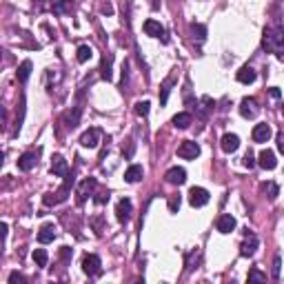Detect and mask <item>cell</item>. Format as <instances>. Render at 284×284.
Returning a JSON list of instances; mask_svg holds the SVG:
<instances>
[{"instance_id":"1","label":"cell","mask_w":284,"mask_h":284,"mask_svg":"<svg viewBox=\"0 0 284 284\" xmlns=\"http://www.w3.org/2000/svg\"><path fill=\"white\" fill-rule=\"evenodd\" d=\"M262 47L267 54H282L284 51V27L282 25L267 27L264 36H262Z\"/></svg>"},{"instance_id":"2","label":"cell","mask_w":284,"mask_h":284,"mask_svg":"<svg viewBox=\"0 0 284 284\" xmlns=\"http://www.w3.org/2000/svg\"><path fill=\"white\" fill-rule=\"evenodd\" d=\"M82 271L87 273L89 278H98L102 273V260L98 258L96 253H87L82 258Z\"/></svg>"},{"instance_id":"3","label":"cell","mask_w":284,"mask_h":284,"mask_svg":"<svg viewBox=\"0 0 284 284\" xmlns=\"http://www.w3.org/2000/svg\"><path fill=\"white\" fill-rule=\"evenodd\" d=\"M260 247V240H258V235L253 233V231H244V240H242V244H240V255L242 258H251V255L258 251Z\"/></svg>"},{"instance_id":"4","label":"cell","mask_w":284,"mask_h":284,"mask_svg":"<svg viewBox=\"0 0 284 284\" xmlns=\"http://www.w3.org/2000/svg\"><path fill=\"white\" fill-rule=\"evenodd\" d=\"M240 116L247 118V120H253V118L260 116V105L255 98H242L240 102Z\"/></svg>"},{"instance_id":"5","label":"cell","mask_w":284,"mask_h":284,"mask_svg":"<svg viewBox=\"0 0 284 284\" xmlns=\"http://www.w3.org/2000/svg\"><path fill=\"white\" fill-rule=\"evenodd\" d=\"M209 191L202 187H191V191H189V205L196 207V209H200V207H205L207 202H209Z\"/></svg>"},{"instance_id":"6","label":"cell","mask_w":284,"mask_h":284,"mask_svg":"<svg viewBox=\"0 0 284 284\" xmlns=\"http://www.w3.org/2000/svg\"><path fill=\"white\" fill-rule=\"evenodd\" d=\"M100 138H102V131L98 129V127H91V129H87L80 136V144L87 146V149H96V146L100 144Z\"/></svg>"},{"instance_id":"7","label":"cell","mask_w":284,"mask_h":284,"mask_svg":"<svg viewBox=\"0 0 284 284\" xmlns=\"http://www.w3.org/2000/svg\"><path fill=\"white\" fill-rule=\"evenodd\" d=\"M144 34L151 36V38H160L162 42H169L167 38V31H164V27L160 25L158 20H153V18H149V20H144Z\"/></svg>"},{"instance_id":"8","label":"cell","mask_w":284,"mask_h":284,"mask_svg":"<svg viewBox=\"0 0 284 284\" xmlns=\"http://www.w3.org/2000/svg\"><path fill=\"white\" fill-rule=\"evenodd\" d=\"M178 155H180L182 160H196L198 155H200V146H198V142L184 140L182 144L178 146Z\"/></svg>"},{"instance_id":"9","label":"cell","mask_w":284,"mask_h":284,"mask_svg":"<svg viewBox=\"0 0 284 284\" xmlns=\"http://www.w3.org/2000/svg\"><path fill=\"white\" fill-rule=\"evenodd\" d=\"M96 187H98L96 178H84L82 182H80V187H78V205H82V202L96 191Z\"/></svg>"},{"instance_id":"10","label":"cell","mask_w":284,"mask_h":284,"mask_svg":"<svg viewBox=\"0 0 284 284\" xmlns=\"http://www.w3.org/2000/svg\"><path fill=\"white\" fill-rule=\"evenodd\" d=\"M215 229L220 231L222 235H229L231 231L235 229V217L231 215V213H222V215L215 220Z\"/></svg>"},{"instance_id":"11","label":"cell","mask_w":284,"mask_h":284,"mask_svg":"<svg viewBox=\"0 0 284 284\" xmlns=\"http://www.w3.org/2000/svg\"><path fill=\"white\" fill-rule=\"evenodd\" d=\"M131 213H134V205H131V200H129V198H122V200L116 205V217L120 222H129Z\"/></svg>"},{"instance_id":"12","label":"cell","mask_w":284,"mask_h":284,"mask_svg":"<svg viewBox=\"0 0 284 284\" xmlns=\"http://www.w3.org/2000/svg\"><path fill=\"white\" fill-rule=\"evenodd\" d=\"M258 164L264 169V171H273V169L278 167V160H276V153H273L271 149H264V151H260V155H258Z\"/></svg>"},{"instance_id":"13","label":"cell","mask_w":284,"mask_h":284,"mask_svg":"<svg viewBox=\"0 0 284 284\" xmlns=\"http://www.w3.org/2000/svg\"><path fill=\"white\" fill-rule=\"evenodd\" d=\"M16 164H18L20 171H31V169L38 164V151H27V153H22Z\"/></svg>"},{"instance_id":"14","label":"cell","mask_w":284,"mask_h":284,"mask_svg":"<svg viewBox=\"0 0 284 284\" xmlns=\"http://www.w3.org/2000/svg\"><path fill=\"white\" fill-rule=\"evenodd\" d=\"M164 180H167L169 184H176V187H180V184L187 182V171H184L182 167H171L167 173H164Z\"/></svg>"},{"instance_id":"15","label":"cell","mask_w":284,"mask_h":284,"mask_svg":"<svg viewBox=\"0 0 284 284\" xmlns=\"http://www.w3.org/2000/svg\"><path fill=\"white\" fill-rule=\"evenodd\" d=\"M51 173L58 176V178H65L69 173V164H67V160H65L63 155L56 153L54 158H51Z\"/></svg>"},{"instance_id":"16","label":"cell","mask_w":284,"mask_h":284,"mask_svg":"<svg viewBox=\"0 0 284 284\" xmlns=\"http://www.w3.org/2000/svg\"><path fill=\"white\" fill-rule=\"evenodd\" d=\"M220 146H222L224 153H233V151H238V146H240V138L235 134H224L222 136Z\"/></svg>"},{"instance_id":"17","label":"cell","mask_w":284,"mask_h":284,"mask_svg":"<svg viewBox=\"0 0 284 284\" xmlns=\"http://www.w3.org/2000/svg\"><path fill=\"white\" fill-rule=\"evenodd\" d=\"M56 226L54 224H42L40 226V231H38V242L40 244H49V242H54L56 240Z\"/></svg>"},{"instance_id":"18","label":"cell","mask_w":284,"mask_h":284,"mask_svg":"<svg viewBox=\"0 0 284 284\" xmlns=\"http://www.w3.org/2000/svg\"><path fill=\"white\" fill-rule=\"evenodd\" d=\"M271 134H273V131H271V127H269V125H255L251 138H253V142H269Z\"/></svg>"},{"instance_id":"19","label":"cell","mask_w":284,"mask_h":284,"mask_svg":"<svg viewBox=\"0 0 284 284\" xmlns=\"http://www.w3.org/2000/svg\"><path fill=\"white\" fill-rule=\"evenodd\" d=\"M142 176H144V169H142L140 164H131L125 171V182L134 184V182H138V180H142Z\"/></svg>"},{"instance_id":"20","label":"cell","mask_w":284,"mask_h":284,"mask_svg":"<svg viewBox=\"0 0 284 284\" xmlns=\"http://www.w3.org/2000/svg\"><path fill=\"white\" fill-rule=\"evenodd\" d=\"M235 78H238V82H242V84H251V82H255V78H258V75H255L253 67L244 65V67L238 71V75H235Z\"/></svg>"},{"instance_id":"21","label":"cell","mask_w":284,"mask_h":284,"mask_svg":"<svg viewBox=\"0 0 284 284\" xmlns=\"http://www.w3.org/2000/svg\"><path fill=\"white\" fill-rule=\"evenodd\" d=\"M31 69H34L31 60H22L20 67H18V71H16L18 82H27V80H29V75H31Z\"/></svg>"},{"instance_id":"22","label":"cell","mask_w":284,"mask_h":284,"mask_svg":"<svg viewBox=\"0 0 284 284\" xmlns=\"http://www.w3.org/2000/svg\"><path fill=\"white\" fill-rule=\"evenodd\" d=\"M173 82H176V75H169V78L162 82V87H160V105H167V100H169V91H171Z\"/></svg>"},{"instance_id":"23","label":"cell","mask_w":284,"mask_h":284,"mask_svg":"<svg viewBox=\"0 0 284 284\" xmlns=\"http://www.w3.org/2000/svg\"><path fill=\"white\" fill-rule=\"evenodd\" d=\"M171 122H173V127H178V129H187V127L193 122V118H191V113L182 111V113H176Z\"/></svg>"},{"instance_id":"24","label":"cell","mask_w":284,"mask_h":284,"mask_svg":"<svg viewBox=\"0 0 284 284\" xmlns=\"http://www.w3.org/2000/svg\"><path fill=\"white\" fill-rule=\"evenodd\" d=\"M71 11H73V0H56L54 4L56 16H63V13H71Z\"/></svg>"},{"instance_id":"25","label":"cell","mask_w":284,"mask_h":284,"mask_svg":"<svg viewBox=\"0 0 284 284\" xmlns=\"http://www.w3.org/2000/svg\"><path fill=\"white\" fill-rule=\"evenodd\" d=\"M191 38H193V42L202 45V42L207 40V27L205 25H191Z\"/></svg>"},{"instance_id":"26","label":"cell","mask_w":284,"mask_h":284,"mask_svg":"<svg viewBox=\"0 0 284 284\" xmlns=\"http://www.w3.org/2000/svg\"><path fill=\"white\" fill-rule=\"evenodd\" d=\"M111 63H113V56L107 54L105 58H102V67H100V71H102L100 75H102V80H107V82L111 80Z\"/></svg>"},{"instance_id":"27","label":"cell","mask_w":284,"mask_h":284,"mask_svg":"<svg viewBox=\"0 0 284 284\" xmlns=\"http://www.w3.org/2000/svg\"><path fill=\"white\" fill-rule=\"evenodd\" d=\"M91 56H93V51H91V47H89V45H80L78 51H75L78 63H87V60H91Z\"/></svg>"},{"instance_id":"28","label":"cell","mask_w":284,"mask_h":284,"mask_svg":"<svg viewBox=\"0 0 284 284\" xmlns=\"http://www.w3.org/2000/svg\"><path fill=\"white\" fill-rule=\"evenodd\" d=\"M80 113H82V107H73V113H69L67 118H65V120H67V127L69 129H75V127H78V122H80Z\"/></svg>"},{"instance_id":"29","label":"cell","mask_w":284,"mask_h":284,"mask_svg":"<svg viewBox=\"0 0 284 284\" xmlns=\"http://www.w3.org/2000/svg\"><path fill=\"white\" fill-rule=\"evenodd\" d=\"M262 191L267 193L269 200H276V198L280 196V189H278V184H276V182H267V184H262Z\"/></svg>"},{"instance_id":"30","label":"cell","mask_w":284,"mask_h":284,"mask_svg":"<svg viewBox=\"0 0 284 284\" xmlns=\"http://www.w3.org/2000/svg\"><path fill=\"white\" fill-rule=\"evenodd\" d=\"M34 262L38 267H47V262H49V255H47L45 249H36L34 251Z\"/></svg>"},{"instance_id":"31","label":"cell","mask_w":284,"mask_h":284,"mask_svg":"<svg viewBox=\"0 0 284 284\" xmlns=\"http://www.w3.org/2000/svg\"><path fill=\"white\" fill-rule=\"evenodd\" d=\"M149 100H140V102H136V113H138L140 118H146L149 116Z\"/></svg>"},{"instance_id":"32","label":"cell","mask_w":284,"mask_h":284,"mask_svg":"<svg viewBox=\"0 0 284 284\" xmlns=\"http://www.w3.org/2000/svg\"><path fill=\"white\" fill-rule=\"evenodd\" d=\"M249 282H267V273L258 271V269H251L249 271Z\"/></svg>"},{"instance_id":"33","label":"cell","mask_w":284,"mask_h":284,"mask_svg":"<svg viewBox=\"0 0 284 284\" xmlns=\"http://www.w3.org/2000/svg\"><path fill=\"white\" fill-rule=\"evenodd\" d=\"M180 205H182V198H180L178 193H176V196H171V198H169V211H171V213H178Z\"/></svg>"},{"instance_id":"34","label":"cell","mask_w":284,"mask_h":284,"mask_svg":"<svg viewBox=\"0 0 284 284\" xmlns=\"http://www.w3.org/2000/svg\"><path fill=\"white\" fill-rule=\"evenodd\" d=\"M280 271H282V260H280V255H276V258H273V271H271L273 280L280 278Z\"/></svg>"},{"instance_id":"35","label":"cell","mask_w":284,"mask_h":284,"mask_svg":"<svg viewBox=\"0 0 284 284\" xmlns=\"http://www.w3.org/2000/svg\"><path fill=\"white\" fill-rule=\"evenodd\" d=\"M122 153H125V158H134V153H136V142H134V140H127V149L122 146Z\"/></svg>"},{"instance_id":"36","label":"cell","mask_w":284,"mask_h":284,"mask_svg":"<svg viewBox=\"0 0 284 284\" xmlns=\"http://www.w3.org/2000/svg\"><path fill=\"white\" fill-rule=\"evenodd\" d=\"M27 280H25V276H20V273H9V284H25Z\"/></svg>"},{"instance_id":"37","label":"cell","mask_w":284,"mask_h":284,"mask_svg":"<svg viewBox=\"0 0 284 284\" xmlns=\"http://www.w3.org/2000/svg\"><path fill=\"white\" fill-rule=\"evenodd\" d=\"M242 164H244V167H247V169H253V167H255V155L251 153V151H247V155H244Z\"/></svg>"},{"instance_id":"38","label":"cell","mask_w":284,"mask_h":284,"mask_svg":"<svg viewBox=\"0 0 284 284\" xmlns=\"http://www.w3.org/2000/svg\"><path fill=\"white\" fill-rule=\"evenodd\" d=\"M91 226L96 229V233H98V235H102V217H100V215L93 217V220H91Z\"/></svg>"},{"instance_id":"39","label":"cell","mask_w":284,"mask_h":284,"mask_svg":"<svg viewBox=\"0 0 284 284\" xmlns=\"http://www.w3.org/2000/svg\"><path fill=\"white\" fill-rule=\"evenodd\" d=\"M93 200H96L98 205H105V202L109 200V191H102V193H98V196L93 198Z\"/></svg>"},{"instance_id":"40","label":"cell","mask_w":284,"mask_h":284,"mask_svg":"<svg viewBox=\"0 0 284 284\" xmlns=\"http://www.w3.org/2000/svg\"><path fill=\"white\" fill-rule=\"evenodd\" d=\"M129 82V63H125V67H122V87Z\"/></svg>"},{"instance_id":"41","label":"cell","mask_w":284,"mask_h":284,"mask_svg":"<svg viewBox=\"0 0 284 284\" xmlns=\"http://www.w3.org/2000/svg\"><path fill=\"white\" fill-rule=\"evenodd\" d=\"M278 149H280L282 153H284V131H280V134H278Z\"/></svg>"},{"instance_id":"42","label":"cell","mask_w":284,"mask_h":284,"mask_svg":"<svg viewBox=\"0 0 284 284\" xmlns=\"http://www.w3.org/2000/svg\"><path fill=\"white\" fill-rule=\"evenodd\" d=\"M269 96H271V98H280V89L271 87V89H269Z\"/></svg>"},{"instance_id":"43","label":"cell","mask_w":284,"mask_h":284,"mask_svg":"<svg viewBox=\"0 0 284 284\" xmlns=\"http://www.w3.org/2000/svg\"><path fill=\"white\" fill-rule=\"evenodd\" d=\"M102 11H105V13H111V11H113L111 4H105V7H102Z\"/></svg>"},{"instance_id":"44","label":"cell","mask_w":284,"mask_h":284,"mask_svg":"<svg viewBox=\"0 0 284 284\" xmlns=\"http://www.w3.org/2000/svg\"><path fill=\"white\" fill-rule=\"evenodd\" d=\"M278 56H280V60H284V54H278Z\"/></svg>"},{"instance_id":"45","label":"cell","mask_w":284,"mask_h":284,"mask_svg":"<svg viewBox=\"0 0 284 284\" xmlns=\"http://www.w3.org/2000/svg\"><path fill=\"white\" fill-rule=\"evenodd\" d=\"M34 2H40V0H34Z\"/></svg>"},{"instance_id":"46","label":"cell","mask_w":284,"mask_h":284,"mask_svg":"<svg viewBox=\"0 0 284 284\" xmlns=\"http://www.w3.org/2000/svg\"><path fill=\"white\" fill-rule=\"evenodd\" d=\"M282 113H284V107H282Z\"/></svg>"}]
</instances>
